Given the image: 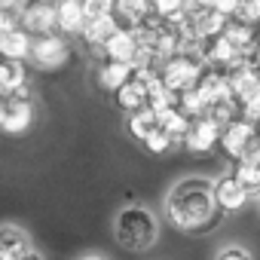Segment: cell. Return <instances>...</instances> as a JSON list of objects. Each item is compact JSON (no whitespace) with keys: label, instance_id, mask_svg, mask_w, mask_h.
I'll return each mask as SVG.
<instances>
[{"label":"cell","instance_id":"603a6c76","mask_svg":"<svg viewBox=\"0 0 260 260\" xmlns=\"http://www.w3.org/2000/svg\"><path fill=\"white\" fill-rule=\"evenodd\" d=\"M141 144H144V147H147L150 153H166V150H169V147L175 144V138H172V135L166 132L162 125H156L153 132H150V135H147V138L141 141Z\"/></svg>","mask_w":260,"mask_h":260},{"label":"cell","instance_id":"9a60e30c","mask_svg":"<svg viewBox=\"0 0 260 260\" xmlns=\"http://www.w3.org/2000/svg\"><path fill=\"white\" fill-rule=\"evenodd\" d=\"M113 95H116L119 110H125V113H135V110L147 107V86H144L135 74H132V80H125Z\"/></svg>","mask_w":260,"mask_h":260},{"label":"cell","instance_id":"1f68e13d","mask_svg":"<svg viewBox=\"0 0 260 260\" xmlns=\"http://www.w3.org/2000/svg\"><path fill=\"white\" fill-rule=\"evenodd\" d=\"M80 260H107V257H101V254H86V257H80Z\"/></svg>","mask_w":260,"mask_h":260},{"label":"cell","instance_id":"484cf974","mask_svg":"<svg viewBox=\"0 0 260 260\" xmlns=\"http://www.w3.org/2000/svg\"><path fill=\"white\" fill-rule=\"evenodd\" d=\"M239 107H242V116H245L248 122H254V125H257V122H260V89H257V92H251Z\"/></svg>","mask_w":260,"mask_h":260},{"label":"cell","instance_id":"d4e9b609","mask_svg":"<svg viewBox=\"0 0 260 260\" xmlns=\"http://www.w3.org/2000/svg\"><path fill=\"white\" fill-rule=\"evenodd\" d=\"M110 13H113V0H83V16H86V22L101 19V16H110Z\"/></svg>","mask_w":260,"mask_h":260},{"label":"cell","instance_id":"52a82bcc","mask_svg":"<svg viewBox=\"0 0 260 260\" xmlns=\"http://www.w3.org/2000/svg\"><path fill=\"white\" fill-rule=\"evenodd\" d=\"M34 122V107L31 98H4L0 104V128L7 135H22Z\"/></svg>","mask_w":260,"mask_h":260},{"label":"cell","instance_id":"5b68a950","mask_svg":"<svg viewBox=\"0 0 260 260\" xmlns=\"http://www.w3.org/2000/svg\"><path fill=\"white\" fill-rule=\"evenodd\" d=\"M220 132H223V125H220L214 116L199 113V116H193V122H190V128H187L184 144H187V150H193V153H211V150L220 144Z\"/></svg>","mask_w":260,"mask_h":260},{"label":"cell","instance_id":"f1b7e54d","mask_svg":"<svg viewBox=\"0 0 260 260\" xmlns=\"http://www.w3.org/2000/svg\"><path fill=\"white\" fill-rule=\"evenodd\" d=\"M217 13H223L226 19H233V13H236V7H239V0H214V4H211Z\"/></svg>","mask_w":260,"mask_h":260},{"label":"cell","instance_id":"6da1fadb","mask_svg":"<svg viewBox=\"0 0 260 260\" xmlns=\"http://www.w3.org/2000/svg\"><path fill=\"white\" fill-rule=\"evenodd\" d=\"M223 214L214 202V181L208 178H181L166 193V217L184 233H208Z\"/></svg>","mask_w":260,"mask_h":260},{"label":"cell","instance_id":"30bf717a","mask_svg":"<svg viewBox=\"0 0 260 260\" xmlns=\"http://www.w3.org/2000/svg\"><path fill=\"white\" fill-rule=\"evenodd\" d=\"M214 202H217L220 211L230 214V211L245 208V205L251 202V196H248V190L236 181V175H223V178L214 181Z\"/></svg>","mask_w":260,"mask_h":260},{"label":"cell","instance_id":"7a4b0ae2","mask_svg":"<svg viewBox=\"0 0 260 260\" xmlns=\"http://www.w3.org/2000/svg\"><path fill=\"white\" fill-rule=\"evenodd\" d=\"M113 239L125 251H147L159 239V220L144 205H125L113 217Z\"/></svg>","mask_w":260,"mask_h":260},{"label":"cell","instance_id":"8992f818","mask_svg":"<svg viewBox=\"0 0 260 260\" xmlns=\"http://www.w3.org/2000/svg\"><path fill=\"white\" fill-rule=\"evenodd\" d=\"M257 138V125L254 122H248L245 116H236L233 122H226L223 125V132H220V150L230 156V159H242L245 156V150H248V144Z\"/></svg>","mask_w":260,"mask_h":260},{"label":"cell","instance_id":"277c9868","mask_svg":"<svg viewBox=\"0 0 260 260\" xmlns=\"http://www.w3.org/2000/svg\"><path fill=\"white\" fill-rule=\"evenodd\" d=\"M68 58H71V43L61 34L49 31V34H37V40H31L28 61L34 68H40V71H58V68L68 64Z\"/></svg>","mask_w":260,"mask_h":260},{"label":"cell","instance_id":"4316f807","mask_svg":"<svg viewBox=\"0 0 260 260\" xmlns=\"http://www.w3.org/2000/svg\"><path fill=\"white\" fill-rule=\"evenodd\" d=\"M214 260H254V254H251L245 245H223V248L214 254Z\"/></svg>","mask_w":260,"mask_h":260},{"label":"cell","instance_id":"2e32d148","mask_svg":"<svg viewBox=\"0 0 260 260\" xmlns=\"http://www.w3.org/2000/svg\"><path fill=\"white\" fill-rule=\"evenodd\" d=\"M150 0H113V16L122 28H135L150 16Z\"/></svg>","mask_w":260,"mask_h":260},{"label":"cell","instance_id":"d6986e66","mask_svg":"<svg viewBox=\"0 0 260 260\" xmlns=\"http://www.w3.org/2000/svg\"><path fill=\"white\" fill-rule=\"evenodd\" d=\"M25 83V68L22 61H13V58H4L0 55V95H13L19 86Z\"/></svg>","mask_w":260,"mask_h":260},{"label":"cell","instance_id":"7c38bea8","mask_svg":"<svg viewBox=\"0 0 260 260\" xmlns=\"http://www.w3.org/2000/svg\"><path fill=\"white\" fill-rule=\"evenodd\" d=\"M31 251V239L22 226L4 223L0 226V260H19Z\"/></svg>","mask_w":260,"mask_h":260},{"label":"cell","instance_id":"7402d4cb","mask_svg":"<svg viewBox=\"0 0 260 260\" xmlns=\"http://www.w3.org/2000/svg\"><path fill=\"white\" fill-rule=\"evenodd\" d=\"M236 181L248 190V196L251 199H257L260 196V162H248V159H239L236 162Z\"/></svg>","mask_w":260,"mask_h":260},{"label":"cell","instance_id":"836d02e7","mask_svg":"<svg viewBox=\"0 0 260 260\" xmlns=\"http://www.w3.org/2000/svg\"><path fill=\"white\" fill-rule=\"evenodd\" d=\"M257 205H260V196H257Z\"/></svg>","mask_w":260,"mask_h":260},{"label":"cell","instance_id":"83f0119b","mask_svg":"<svg viewBox=\"0 0 260 260\" xmlns=\"http://www.w3.org/2000/svg\"><path fill=\"white\" fill-rule=\"evenodd\" d=\"M19 25V10H10V7H0V31H10Z\"/></svg>","mask_w":260,"mask_h":260},{"label":"cell","instance_id":"f546056e","mask_svg":"<svg viewBox=\"0 0 260 260\" xmlns=\"http://www.w3.org/2000/svg\"><path fill=\"white\" fill-rule=\"evenodd\" d=\"M211 4H214V0H187V10H205Z\"/></svg>","mask_w":260,"mask_h":260},{"label":"cell","instance_id":"4dcf8cb0","mask_svg":"<svg viewBox=\"0 0 260 260\" xmlns=\"http://www.w3.org/2000/svg\"><path fill=\"white\" fill-rule=\"evenodd\" d=\"M19 260H46V257H43L40 251H34V248H31V251H28L25 257H19Z\"/></svg>","mask_w":260,"mask_h":260},{"label":"cell","instance_id":"d6a6232c","mask_svg":"<svg viewBox=\"0 0 260 260\" xmlns=\"http://www.w3.org/2000/svg\"><path fill=\"white\" fill-rule=\"evenodd\" d=\"M257 135H260V122H257Z\"/></svg>","mask_w":260,"mask_h":260},{"label":"cell","instance_id":"8fae6325","mask_svg":"<svg viewBox=\"0 0 260 260\" xmlns=\"http://www.w3.org/2000/svg\"><path fill=\"white\" fill-rule=\"evenodd\" d=\"M104 58H113V61H125V64H132L135 61V55H138V49H141V43H138V37H135V31L132 28H119L104 46Z\"/></svg>","mask_w":260,"mask_h":260},{"label":"cell","instance_id":"ba28073f","mask_svg":"<svg viewBox=\"0 0 260 260\" xmlns=\"http://www.w3.org/2000/svg\"><path fill=\"white\" fill-rule=\"evenodd\" d=\"M19 25L31 34L55 31V4H49V0H28L19 10Z\"/></svg>","mask_w":260,"mask_h":260},{"label":"cell","instance_id":"ac0fdd59","mask_svg":"<svg viewBox=\"0 0 260 260\" xmlns=\"http://www.w3.org/2000/svg\"><path fill=\"white\" fill-rule=\"evenodd\" d=\"M132 74H135V68L132 64H125V61H113V58H104V64L98 68V86L101 89H107V92H116L125 80H132Z\"/></svg>","mask_w":260,"mask_h":260},{"label":"cell","instance_id":"e0dca14e","mask_svg":"<svg viewBox=\"0 0 260 260\" xmlns=\"http://www.w3.org/2000/svg\"><path fill=\"white\" fill-rule=\"evenodd\" d=\"M122 25L116 22V16L110 13V16H101V19H92V22H86L83 25V31H80V37L89 43V46H104L116 31H119Z\"/></svg>","mask_w":260,"mask_h":260},{"label":"cell","instance_id":"9c48e42d","mask_svg":"<svg viewBox=\"0 0 260 260\" xmlns=\"http://www.w3.org/2000/svg\"><path fill=\"white\" fill-rule=\"evenodd\" d=\"M196 92H199V98H202L205 110H208L211 104H217V101L233 98V89H230V77H226V71L211 68V64H208V68H202L199 83H196Z\"/></svg>","mask_w":260,"mask_h":260},{"label":"cell","instance_id":"5bb4252c","mask_svg":"<svg viewBox=\"0 0 260 260\" xmlns=\"http://www.w3.org/2000/svg\"><path fill=\"white\" fill-rule=\"evenodd\" d=\"M86 25L83 0H58L55 4V28L61 34H80Z\"/></svg>","mask_w":260,"mask_h":260},{"label":"cell","instance_id":"4fadbf2b","mask_svg":"<svg viewBox=\"0 0 260 260\" xmlns=\"http://www.w3.org/2000/svg\"><path fill=\"white\" fill-rule=\"evenodd\" d=\"M31 31H25L22 25L10 28V31H0V55L13 58V61H25L31 52Z\"/></svg>","mask_w":260,"mask_h":260},{"label":"cell","instance_id":"ffe728a7","mask_svg":"<svg viewBox=\"0 0 260 260\" xmlns=\"http://www.w3.org/2000/svg\"><path fill=\"white\" fill-rule=\"evenodd\" d=\"M190 122H193V116H190V113H184L178 104H175V107H169L166 113H159V125L166 128V132H169L175 141H184L187 128H190Z\"/></svg>","mask_w":260,"mask_h":260},{"label":"cell","instance_id":"3957f363","mask_svg":"<svg viewBox=\"0 0 260 260\" xmlns=\"http://www.w3.org/2000/svg\"><path fill=\"white\" fill-rule=\"evenodd\" d=\"M202 61L199 58H190V55H184V52H175V55H169V58H162V64H159V80L172 89V92H187V89H193L196 83H199V74H202Z\"/></svg>","mask_w":260,"mask_h":260},{"label":"cell","instance_id":"44dd1931","mask_svg":"<svg viewBox=\"0 0 260 260\" xmlns=\"http://www.w3.org/2000/svg\"><path fill=\"white\" fill-rule=\"evenodd\" d=\"M156 125H159V116H156L153 107H141L135 113H128V132H132V138H138V141H144Z\"/></svg>","mask_w":260,"mask_h":260},{"label":"cell","instance_id":"cb8c5ba5","mask_svg":"<svg viewBox=\"0 0 260 260\" xmlns=\"http://www.w3.org/2000/svg\"><path fill=\"white\" fill-rule=\"evenodd\" d=\"M233 19H239V22H245V25H257V28H260V0H239V7H236Z\"/></svg>","mask_w":260,"mask_h":260}]
</instances>
